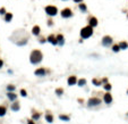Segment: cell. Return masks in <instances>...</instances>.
<instances>
[{
	"label": "cell",
	"mask_w": 128,
	"mask_h": 124,
	"mask_svg": "<svg viewBox=\"0 0 128 124\" xmlns=\"http://www.w3.org/2000/svg\"><path fill=\"white\" fill-rule=\"evenodd\" d=\"M9 40L14 42L18 47H23L26 46L28 40H30V35L27 33V31L25 29H17L13 32V34L9 37Z\"/></svg>",
	"instance_id": "6da1fadb"
},
{
	"label": "cell",
	"mask_w": 128,
	"mask_h": 124,
	"mask_svg": "<svg viewBox=\"0 0 128 124\" xmlns=\"http://www.w3.org/2000/svg\"><path fill=\"white\" fill-rule=\"evenodd\" d=\"M43 59V54L41 50H39V49H33L30 54V62L31 64L33 65H38L40 64Z\"/></svg>",
	"instance_id": "7a4b0ae2"
},
{
	"label": "cell",
	"mask_w": 128,
	"mask_h": 124,
	"mask_svg": "<svg viewBox=\"0 0 128 124\" xmlns=\"http://www.w3.org/2000/svg\"><path fill=\"white\" fill-rule=\"evenodd\" d=\"M94 33V27L90 25H86L84 27H82L81 29V32H79V34H81V39L83 40H85V39H89L91 38Z\"/></svg>",
	"instance_id": "3957f363"
},
{
	"label": "cell",
	"mask_w": 128,
	"mask_h": 124,
	"mask_svg": "<svg viewBox=\"0 0 128 124\" xmlns=\"http://www.w3.org/2000/svg\"><path fill=\"white\" fill-rule=\"evenodd\" d=\"M44 12L47 14L48 16H50V17H55L57 16L58 14H59V10L57 8V6H53V5H48L44 7Z\"/></svg>",
	"instance_id": "277c9868"
},
{
	"label": "cell",
	"mask_w": 128,
	"mask_h": 124,
	"mask_svg": "<svg viewBox=\"0 0 128 124\" xmlns=\"http://www.w3.org/2000/svg\"><path fill=\"white\" fill-rule=\"evenodd\" d=\"M60 16L65 19H67V18H72L74 16V13L72 8H69V7H66V8L61 9V12H60Z\"/></svg>",
	"instance_id": "5b68a950"
},
{
	"label": "cell",
	"mask_w": 128,
	"mask_h": 124,
	"mask_svg": "<svg viewBox=\"0 0 128 124\" xmlns=\"http://www.w3.org/2000/svg\"><path fill=\"white\" fill-rule=\"evenodd\" d=\"M112 43H113V39L110 35H104L101 40V44L106 48H109L110 46H112Z\"/></svg>",
	"instance_id": "8992f818"
},
{
	"label": "cell",
	"mask_w": 128,
	"mask_h": 124,
	"mask_svg": "<svg viewBox=\"0 0 128 124\" xmlns=\"http://www.w3.org/2000/svg\"><path fill=\"white\" fill-rule=\"evenodd\" d=\"M101 103H102V100L99 98V97H91V98L87 100V106L95 107V106H99Z\"/></svg>",
	"instance_id": "52a82bcc"
},
{
	"label": "cell",
	"mask_w": 128,
	"mask_h": 124,
	"mask_svg": "<svg viewBox=\"0 0 128 124\" xmlns=\"http://www.w3.org/2000/svg\"><path fill=\"white\" fill-rule=\"evenodd\" d=\"M47 73H48V71H47L45 67H39V68H36L34 71V74L36 75V76H39V77L45 76V75H47Z\"/></svg>",
	"instance_id": "ba28073f"
},
{
	"label": "cell",
	"mask_w": 128,
	"mask_h": 124,
	"mask_svg": "<svg viewBox=\"0 0 128 124\" xmlns=\"http://www.w3.org/2000/svg\"><path fill=\"white\" fill-rule=\"evenodd\" d=\"M87 25H90L92 26V27H96V26L99 25V21H98V18L95 17V16H90L89 17V19H87Z\"/></svg>",
	"instance_id": "9c48e42d"
},
{
	"label": "cell",
	"mask_w": 128,
	"mask_h": 124,
	"mask_svg": "<svg viewBox=\"0 0 128 124\" xmlns=\"http://www.w3.org/2000/svg\"><path fill=\"white\" fill-rule=\"evenodd\" d=\"M77 80H78V79H77L76 75H70V76H68V79H67V84H68L69 87L76 86Z\"/></svg>",
	"instance_id": "30bf717a"
},
{
	"label": "cell",
	"mask_w": 128,
	"mask_h": 124,
	"mask_svg": "<svg viewBox=\"0 0 128 124\" xmlns=\"http://www.w3.org/2000/svg\"><path fill=\"white\" fill-rule=\"evenodd\" d=\"M112 100H113V98H112V94L110 93V91H108V92H106V93L103 94V101L106 104H111L112 103Z\"/></svg>",
	"instance_id": "8fae6325"
},
{
	"label": "cell",
	"mask_w": 128,
	"mask_h": 124,
	"mask_svg": "<svg viewBox=\"0 0 128 124\" xmlns=\"http://www.w3.org/2000/svg\"><path fill=\"white\" fill-rule=\"evenodd\" d=\"M56 39H57V46H60V47H62L65 44V37L61 33L56 35Z\"/></svg>",
	"instance_id": "7c38bea8"
},
{
	"label": "cell",
	"mask_w": 128,
	"mask_h": 124,
	"mask_svg": "<svg viewBox=\"0 0 128 124\" xmlns=\"http://www.w3.org/2000/svg\"><path fill=\"white\" fill-rule=\"evenodd\" d=\"M47 42L51 43L52 46H57V39H56V34L51 33V34H49L47 37Z\"/></svg>",
	"instance_id": "4fadbf2b"
},
{
	"label": "cell",
	"mask_w": 128,
	"mask_h": 124,
	"mask_svg": "<svg viewBox=\"0 0 128 124\" xmlns=\"http://www.w3.org/2000/svg\"><path fill=\"white\" fill-rule=\"evenodd\" d=\"M32 34L35 35V37L41 34V27H40V25H34L32 27Z\"/></svg>",
	"instance_id": "5bb4252c"
},
{
	"label": "cell",
	"mask_w": 128,
	"mask_h": 124,
	"mask_svg": "<svg viewBox=\"0 0 128 124\" xmlns=\"http://www.w3.org/2000/svg\"><path fill=\"white\" fill-rule=\"evenodd\" d=\"M10 109L13 112H18L21 109V105H19V103H18L17 100H15V101L10 105Z\"/></svg>",
	"instance_id": "9a60e30c"
},
{
	"label": "cell",
	"mask_w": 128,
	"mask_h": 124,
	"mask_svg": "<svg viewBox=\"0 0 128 124\" xmlns=\"http://www.w3.org/2000/svg\"><path fill=\"white\" fill-rule=\"evenodd\" d=\"M7 98H8L10 101H15V100H17V94L15 93L14 91H8V92H7Z\"/></svg>",
	"instance_id": "2e32d148"
},
{
	"label": "cell",
	"mask_w": 128,
	"mask_h": 124,
	"mask_svg": "<svg viewBox=\"0 0 128 124\" xmlns=\"http://www.w3.org/2000/svg\"><path fill=\"white\" fill-rule=\"evenodd\" d=\"M13 18H14V15L13 13H9V12H7V13L4 15V19L6 23H10V22L13 21Z\"/></svg>",
	"instance_id": "e0dca14e"
},
{
	"label": "cell",
	"mask_w": 128,
	"mask_h": 124,
	"mask_svg": "<svg viewBox=\"0 0 128 124\" xmlns=\"http://www.w3.org/2000/svg\"><path fill=\"white\" fill-rule=\"evenodd\" d=\"M53 120H55V117H53V115L50 112L45 113V121H47L48 123H53Z\"/></svg>",
	"instance_id": "ac0fdd59"
},
{
	"label": "cell",
	"mask_w": 128,
	"mask_h": 124,
	"mask_svg": "<svg viewBox=\"0 0 128 124\" xmlns=\"http://www.w3.org/2000/svg\"><path fill=\"white\" fill-rule=\"evenodd\" d=\"M6 113H7V105H0V117H2V116L6 115Z\"/></svg>",
	"instance_id": "d6986e66"
},
{
	"label": "cell",
	"mask_w": 128,
	"mask_h": 124,
	"mask_svg": "<svg viewBox=\"0 0 128 124\" xmlns=\"http://www.w3.org/2000/svg\"><path fill=\"white\" fill-rule=\"evenodd\" d=\"M78 9L81 10L82 13H86V12H87V6H86V4H84V2H79V4H78Z\"/></svg>",
	"instance_id": "ffe728a7"
},
{
	"label": "cell",
	"mask_w": 128,
	"mask_h": 124,
	"mask_svg": "<svg viewBox=\"0 0 128 124\" xmlns=\"http://www.w3.org/2000/svg\"><path fill=\"white\" fill-rule=\"evenodd\" d=\"M40 118H41V113H40V112H35V113L32 114V120H34L35 122L39 121Z\"/></svg>",
	"instance_id": "44dd1931"
},
{
	"label": "cell",
	"mask_w": 128,
	"mask_h": 124,
	"mask_svg": "<svg viewBox=\"0 0 128 124\" xmlns=\"http://www.w3.org/2000/svg\"><path fill=\"white\" fill-rule=\"evenodd\" d=\"M86 79H79V80H77V86L78 87H84V86H86Z\"/></svg>",
	"instance_id": "7402d4cb"
},
{
	"label": "cell",
	"mask_w": 128,
	"mask_h": 124,
	"mask_svg": "<svg viewBox=\"0 0 128 124\" xmlns=\"http://www.w3.org/2000/svg\"><path fill=\"white\" fill-rule=\"evenodd\" d=\"M59 120L66 121V122H69V121H70V116L65 115V114H60V115H59Z\"/></svg>",
	"instance_id": "603a6c76"
},
{
	"label": "cell",
	"mask_w": 128,
	"mask_h": 124,
	"mask_svg": "<svg viewBox=\"0 0 128 124\" xmlns=\"http://www.w3.org/2000/svg\"><path fill=\"white\" fill-rule=\"evenodd\" d=\"M111 49H112V51L113 52H119V50H120V47H119V44L118 43H112V46H111Z\"/></svg>",
	"instance_id": "cb8c5ba5"
},
{
	"label": "cell",
	"mask_w": 128,
	"mask_h": 124,
	"mask_svg": "<svg viewBox=\"0 0 128 124\" xmlns=\"http://www.w3.org/2000/svg\"><path fill=\"white\" fill-rule=\"evenodd\" d=\"M118 44H119V47H120V50H121V49H127L128 48V43L126 42V41H120L119 43H118Z\"/></svg>",
	"instance_id": "d4e9b609"
},
{
	"label": "cell",
	"mask_w": 128,
	"mask_h": 124,
	"mask_svg": "<svg viewBox=\"0 0 128 124\" xmlns=\"http://www.w3.org/2000/svg\"><path fill=\"white\" fill-rule=\"evenodd\" d=\"M92 82H93L94 86H96V87L102 86V81H101V80H99V79H96V77H94L93 80H92Z\"/></svg>",
	"instance_id": "484cf974"
},
{
	"label": "cell",
	"mask_w": 128,
	"mask_h": 124,
	"mask_svg": "<svg viewBox=\"0 0 128 124\" xmlns=\"http://www.w3.org/2000/svg\"><path fill=\"white\" fill-rule=\"evenodd\" d=\"M38 40L40 43H44V42H47V37L40 34V35H38Z\"/></svg>",
	"instance_id": "4316f807"
},
{
	"label": "cell",
	"mask_w": 128,
	"mask_h": 124,
	"mask_svg": "<svg viewBox=\"0 0 128 124\" xmlns=\"http://www.w3.org/2000/svg\"><path fill=\"white\" fill-rule=\"evenodd\" d=\"M55 92L57 96H61V94H64V89L62 88H57Z\"/></svg>",
	"instance_id": "83f0119b"
},
{
	"label": "cell",
	"mask_w": 128,
	"mask_h": 124,
	"mask_svg": "<svg viewBox=\"0 0 128 124\" xmlns=\"http://www.w3.org/2000/svg\"><path fill=\"white\" fill-rule=\"evenodd\" d=\"M104 89L107 90V91H111V89H112V86H111L110 83H104Z\"/></svg>",
	"instance_id": "f1b7e54d"
},
{
	"label": "cell",
	"mask_w": 128,
	"mask_h": 124,
	"mask_svg": "<svg viewBox=\"0 0 128 124\" xmlns=\"http://www.w3.org/2000/svg\"><path fill=\"white\" fill-rule=\"evenodd\" d=\"M15 89H16V87L14 86V84H9V86H7V90H8V91H15Z\"/></svg>",
	"instance_id": "f546056e"
},
{
	"label": "cell",
	"mask_w": 128,
	"mask_h": 124,
	"mask_svg": "<svg viewBox=\"0 0 128 124\" xmlns=\"http://www.w3.org/2000/svg\"><path fill=\"white\" fill-rule=\"evenodd\" d=\"M6 13H7L6 8H5V7H1V8H0V16H4Z\"/></svg>",
	"instance_id": "4dcf8cb0"
},
{
	"label": "cell",
	"mask_w": 128,
	"mask_h": 124,
	"mask_svg": "<svg viewBox=\"0 0 128 124\" xmlns=\"http://www.w3.org/2000/svg\"><path fill=\"white\" fill-rule=\"evenodd\" d=\"M21 96H22V97H26V96H27V92H26L25 89H22L21 90Z\"/></svg>",
	"instance_id": "1f68e13d"
},
{
	"label": "cell",
	"mask_w": 128,
	"mask_h": 124,
	"mask_svg": "<svg viewBox=\"0 0 128 124\" xmlns=\"http://www.w3.org/2000/svg\"><path fill=\"white\" fill-rule=\"evenodd\" d=\"M52 25H53V21H52L51 18H50V19L48 21V26H50V27H51Z\"/></svg>",
	"instance_id": "d6a6232c"
},
{
	"label": "cell",
	"mask_w": 128,
	"mask_h": 124,
	"mask_svg": "<svg viewBox=\"0 0 128 124\" xmlns=\"http://www.w3.org/2000/svg\"><path fill=\"white\" fill-rule=\"evenodd\" d=\"M27 124H36V122H35L34 120H32V118H31V120L27 121Z\"/></svg>",
	"instance_id": "836d02e7"
},
{
	"label": "cell",
	"mask_w": 128,
	"mask_h": 124,
	"mask_svg": "<svg viewBox=\"0 0 128 124\" xmlns=\"http://www.w3.org/2000/svg\"><path fill=\"white\" fill-rule=\"evenodd\" d=\"M74 2H76V4H79V2H83L84 0H73Z\"/></svg>",
	"instance_id": "e575fe53"
},
{
	"label": "cell",
	"mask_w": 128,
	"mask_h": 124,
	"mask_svg": "<svg viewBox=\"0 0 128 124\" xmlns=\"http://www.w3.org/2000/svg\"><path fill=\"white\" fill-rule=\"evenodd\" d=\"M2 66H4V60H2V59H0V68H1Z\"/></svg>",
	"instance_id": "d590c367"
},
{
	"label": "cell",
	"mask_w": 128,
	"mask_h": 124,
	"mask_svg": "<svg viewBox=\"0 0 128 124\" xmlns=\"http://www.w3.org/2000/svg\"><path fill=\"white\" fill-rule=\"evenodd\" d=\"M61 1H68V0H61Z\"/></svg>",
	"instance_id": "8d00e7d4"
},
{
	"label": "cell",
	"mask_w": 128,
	"mask_h": 124,
	"mask_svg": "<svg viewBox=\"0 0 128 124\" xmlns=\"http://www.w3.org/2000/svg\"><path fill=\"white\" fill-rule=\"evenodd\" d=\"M127 94H128V90H127Z\"/></svg>",
	"instance_id": "74e56055"
},
{
	"label": "cell",
	"mask_w": 128,
	"mask_h": 124,
	"mask_svg": "<svg viewBox=\"0 0 128 124\" xmlns=\"http://www.w3.org/2000/svg\"><path fill=\"white\" fill-rule=\"evenodd\" d=\"M127 116H128V113H127Z\"/></svg>",
	"instance_id": "f35d334b"
},
{
	"label": "cell",
	"mask_w": 128,
	"mask_h": 124,
	"mask_svg": "<svg viewBox=\"0 0 128 124\" xmlns=\"http://www.w3.org/2000/svg\"><path fill=\"white\" fill-rule=\"evenodd\" d=\"M127 17H128V15H127Z\"/></svg>",
	"instance_id": "ab89813d"
}]
</instances>
